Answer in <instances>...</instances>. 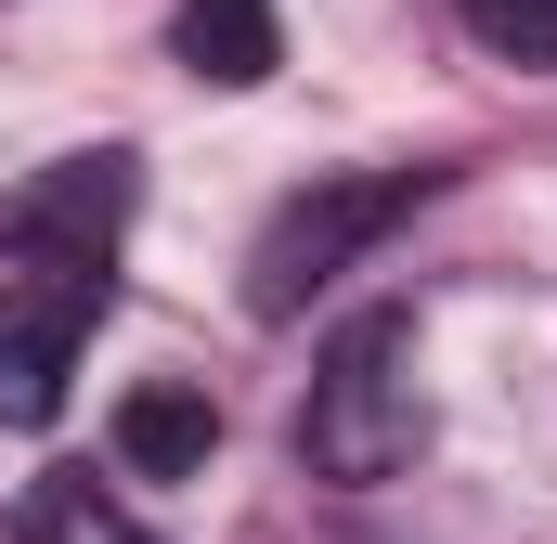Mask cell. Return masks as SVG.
Segmentation results:
<instances>
[{"label":"cell","mask_w":557,"mask_h":544,"mask_svg":"<svg viewBox=\"0 0 557 544\" xmlns=\"http://www.w3.org/2000/svg\"><path fill=\"white\" fill-rule=\"evenodd\" d=\"M428 454V390H416V311H350L298 390V467L337 493H376Z\"/></svg>","instance_id":"obj_1"},{"label":"cell","mask_w":557,"mask_h":544,"mask_svg":"<svg viewBox=\"0 0 557 544\" xmlns=\"http://www.w3.org/2000/svg\"><path fill=\"white\" fill-rule=\"evenodd\" d=\"M416 195H428V169H337V182L285 195L273 221H260V247H247V311H260V324H298Z\"/></svg>","instance_id":"obj_2"},{"label":"cell","mask_w":557,"mask_h":544,"mask_svg":"<svg viewBox=\"0 0 557 544\" xmlns=\"http://www.w3.org/2000/svg\"><path fill=\"white\" fill-rule=\"evenodd\" d=\"M143 208V156L104 143V156H52L39 182L0 195V247L26 272H117V234Z\"/></svg>","instance_id":"obj_3"},{"label":"cell","mask_w":557,"mask_h":544,"mask_svg":"<svg viewBox=\"0 0 557 544\" xmlns=\"http://www.w3.org/2000/svg\"><path fill=\"white\" fill-rule=\"evenodd\" d=\"M117 298V272H52V285H0V415L13 428H52L65 376H78V337L91 311Z\"/></svg>","instance_id":"obj_4"},{"label":"cell","mask_w":557,"mask_h":544,"mask_svg":"<svg viewBox=\"0 0 557 544\" xmlns=\"http://www.w3.org/2000/svg\"><path fill=\"white\" fill-rule=\"evenodd\" d=\"M117 454H131V480H195V467L221 454L208 376H143L131 403H117Z\"/></svg>","instance_id":"obj_5"},{"label":"cell","mask_w":557,"mask_h":544,"mask_svg":"<svg viewBox=\"0 0 557 544\" xmlns=\"http://www.w3.org/2000/svg\"><path fill=\"white\" fill-rule=\"evenodd\" d=\"M169 52L208 78V91H260L285 65V39H273V0H182V26H169Z\"/></svg>","instance_id":"obj_6"},{"label":"cell","mask_w":557,"mask_h":544,"mask_svg":"<svg viewBox=\"0 0 557 544\" xmlns=\"http://www.w3.org/2000/svg\"><path fill=\"white\" fill-rule=\"evenodd\" d=\"M13 544H156V532L104 493V467H39L13 506Z\"/></svg>","instance_id":"obj_7"},{"label":"cell","mask_w":557,"mask_h":544,"mask_svg":"<svg viewBox=\"0 0 557 544\" xmlns=\"http://www.w3.org/2000/svg\"><path fill=\"white\" fill-rule=\"evenodd\" d=\"M467 26H480V52H506V65H557V0H454Z\"/></svg>","instance_id":"obj_8"}]
</instances>
